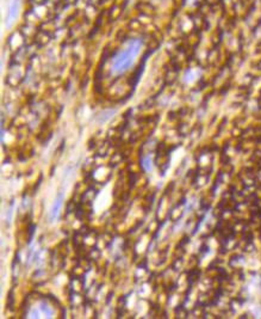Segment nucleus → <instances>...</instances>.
Segmentation results:
<instances>
[{"label":"nucleus","instance_id":"f257e3e1","mask_svg":"<svg viewBox=\"0 0 261 319\" xmlns=\"http://www.w3.org/2000/svg\"><path fill=\"white\" fill-rule=\"evenodd\" d=\"M142 50V41L141 40H130L123 49H121L116 55L112 57L110 63V71L112 74L119 75L129 70L135 60L137 59Z\"/></svg>","mask_w":261,"mask_h":319},{"label":"nucleus","instance_id":"f03ea898","mask_svg":"<svg viewBox=\"0 0 261 319\" xmlns=\"http://www.w3.org/2000/svg\"><path fill=\"white\" fill-rule=\"evenodd\" d=\"M61 207V200H58V201H56L55 205L53 206V208H51V213H50V215H51V219H55L56 215H57V212H58V209Z\"/></svg>","mask_w":261,"mask_h":319}]
</instances>
